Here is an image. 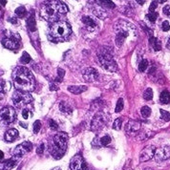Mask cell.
<instances>
[{
    "mask_svg": "<svg viewBox=\"0 0 170 170\" xmlns=\"http://www.w3.org/2000/svg\"><path fill=\"white\" fill-rule=\"evenodd\" d=\"M68 13V8L59 0H52L43 3L40 8V15L42 18L51 23L57 22L61 15Z\"/></svg>",
    "mask_w": 170,
    "mask_h": 170,
    "instance_id": "1",
    "label": "cell"
},
{
    "mask_svg": "<svg viewBox=\"0 0 170 170\" xmlns=\"http://www.w3.org/2000/svg\"><path fill=\"white\" fill-rule=\"evenodd\" d=\"M11 77H13L14 84L17 90L31 92L34 89L35 81L34 76L31 73V71L26 67H16L11 74Z\"/></svg>",
    "mask_w": 170,
    "mask_h": 170,
    "instance_id": "2",
    "label": "cell"
},
{
    "mask_svg": "<svg viewBox=\"0 0 170 170\" xmlns=\"http://www.w3.org/2000/svg\"><path fill=\"white\" fill-rule=\"evenodd\" d=\"M67 142H68V135L66 133L59 132L54 136L51 153L56 160H59L63 156L67 147Z\"/></svg>",
    "mask_w": 170,
    "mask_h": 170,
    "instance_id": "3",
    "label": "cell"
},
{
    "mask_svg": "<svg viewBox=\"0 0 170 170\" xmlns=\"http://www.w3.org/2000/svg\"><path fill=\"white\" fill-rule=\"evenodd\" d=\"M71 34V27L65 21H57L52 24L50 29V34L54 38L65 39Z\"/></svg>",
    "mask_w": 170,
    "mask_h": 170,
    "instance_id": "4",
    "label": "cell"
},
{
    "mask_svg": "<svg viewBox=\"0 0 170 170\" xmlns=\"http://www.w3.org/2000/svg\"><path fill=\"white\" fill-rule=\"evenodd\" d=\"M33 100L31 95L28 92L21 90H16L13 95V102L15 107L17 108H22L25 105L29 104Z\"/></svg>",
    "mask_w": 170,
    "mask_h": 170,
    "instance_id": "5",
    "label": "cell"
},
{
    "mask_svg": "<svg viewBox=\"0 0 170 170\" xmlns=\"http://www.w3.org/2000/svg\"><path fill=\"white\" fill-rule=\"evenodd\" d=\"M98 60H100V65L103 67L105 70L109 71V72H116L118 70V65L116 61L114 60L111 54L109 52H104L101 54H98Z\"/></svg>",
    "mask_w": 170,
    "mask_h": 170,
    "instance_id": "6",
    "label": "cell"
},
{
    "mask_svg": "<svg viewBox=\"0 0 170 170\" xmlns=\"http://www.w3.org/2000/svg\"><path fill=\"white\" fill-rule=\"evenodd\" d=\"M20 43V37L18 34L11 33V32L6 31L4 33V37H2V44L8 49L14 50L17 49Z\"/></svg>",
    "mask_w": 170,
    "mask_h": 170,
    "instance_id": "7",
    "label": "cell"
},
{
    "mask_svg": "<svg viewBox=\"0 0 170 170\" xmlns=\"http://www.w3.org/2000/svg\"><path fill=\"white\" fill-rule=\"evenodd\" d=\"M0 118L1 122L5 125H9L11 122H14L15 120V111L11 107H6L2 108L0 112Z\"/></svg>",
    "mask_w": 170,
    "mask_h": 170,
    "instance_id": "8",
    "label": "cell"
},
{
    "mask_svg": "<svg viewBox=\"0 0 170 170\" xmlns=\"http://www.w3.org/2000/svg\"><path fill=\"white\" fill-rule=\"evenodd\" d=\"M106 124V117L104 114L100 113L97 114L94 117L91 124V130L94 132H100V130L102 129Z\"/></svg>",
    "mask_w": 170,
    "mask_h": 170,
    "instance_id": "9",
    "label": "cell"
},
{
    "mask_svg": "<svg viewBox=\"0 0 170 170\" xmlns=\"http://www.w3.org/2000/svg\"><path fill=\"white\" fill-rule=\"evenodd\" d=\"M70 169L71 170H88V166H87L83 157H82L80 154H77V155H76L71 160Z\"/></svg>",
    "mask_w": 170,
    "mask_h": 170,
    "instance_id": "10",
    "label": "cell"
},
{
    "mask_svg": "<svg viewBox=\"0 0 170 170\" xmlns=\"http://www.w3.org/2000/svg\"><path fill=\"white\" fill-rule=\"evenodd\" d=\"M32 150H33V144H32L30 141H24V142H22L21 144L17 145L16 148L14 149V157L16 158L18 160L19 158H21L24 154L31 152Z\"/></svg>",
    "mask_w": 170,
    "mask_h": 170,
    "instance_id": "11",
    "label": "cell"
},
{
    "mask_svg": "<svg viewBox=\"0 0 170 170\" xmlns=\"http://www.w3.org/2000/svg\"><path fill=\"white\" fill-rule=\"evenodd\" d=\"M156 161H164L170 158V146H163L155 150L154 154Z\"/></svg>",
    "mask_w": 170,
    "mask_h": 170,
    "instance_id": "12",
    "label": "cell"
},
{
    "mask_svg": "<svg viewBox=\"0 0 170 170\" xmlns=\"http://www.w3.org/2000/svg\"><path fill=\"white\" fill-rule=\"evenodd\" d=\"M141 130V123L136 121L130 120L125 125V132L129 136H135L137 135Z\"/></svg>",
    "mask_w": 170,
    "mask_h": 170,
    "instance_id": "13",
    "label": "cell"
},
{
    "mask_svg": "<svg viewBox=\"0 0 170 170\" xmlns=\"http://www.w3.org/2000/svg\"><path fill=\"white\" fill-rule=\"evenodd\" d=\"M155 150L156 149L154 148V146H146L141 152L140 161L143 163V161H147L149 160H151L154 157V154H155Z\"/></svg>",
    "mask_w": 170,
    "mask_h": 170,
    "instance_id": "14",
    "label": "cell"
},
{
    "mask_svg": "<svg viewBox=\"0 0 170 170\" xmlns=\"http://www.w3.org/2000/svg\"><path fill=\"white\" fill-rule=\"evenodd\" d=\"M83 77L84 80L88 81V82H94L98 80V71H96L94 68H91V67H88L86 68L83 72Z\"/></svg>",
    "mask_w": 170,
    "mask_h": 170,
    "instance_id": "15",
    "label": "cell"
},
{
    "mask_svg": "<svg viewBox=\"0 0 170 170\" xmlns=\"http://www.w3.org/2000/svg\"><path fill=\"white\" fill-rule=\"evenodd\" d=\"M18 135H19V133L16 129H14V128L9 129L5 133V135H4V140L8 142H11V141H15V139L18 137Z\"/></svg>",
    "mask_w": 170,
    "mask_h": 170,
    "instance_id": "16",
    "label": "cell"
},
{
    "mask_svg": "<svg viewBox=\"0 0 170 170\" xmlns=\"http://www.w3.org/2000/svg\"><path fill=\"white\" fill-rule=\"evenodd\" d=\"M81 21L87 28H88L89 31H94L97 28V22L95 21L93 18H91L90 16H85L84 15V16H82Z\"/></svg>",
    "mask_w": 170,
    "mask_h": 170,
    "instance_id": "17",
    "label": "cell"
},
{
    "mask_svg": "<svg viewBox=\"0 0 170 170\" xmlns=\"http://www.w3.org/2000/svg\"><path fill=\"white\" fill-rule=\"evenodd\" d=\"M127 35H128L127 31H125V30L118 31L117 32V37H116V44L118 47L121 46L122 44H123V42L126 39V37H127Z\"/></svg>",
    "mask_w": 170,
    "mask_h": 170,
    "instance_id": "18",
    "label": "cell"
},
{
    "mask_svg": "<svg viewBox=\"0 0 170 170\" xmlns=\"http://www.w3.org/2000/svg\"><path fill=\"white\" fill-rule=\"evenodd\" d=\"M16 161H17L16 158L13 157V158H11V159L5 161L4 163L2 161V164H1V169H2V170H11V168L14 167L15 164H16Z\"/></svg>",
    "mask_w": 170,
    "mask_h": 170,
    "instance_id": "19",
    "label": "cell"
},
{
    "mask_svg": "<svg viewBox=\"0 0 170 170\" xmlns=\"http://www.w3.org/2000/svg\"><path fill=\"white\" fill-rule=\"evenodd\" d=\"M68 90H69V92L73 93L75 95H78V94H81V93L85 92V91L87 90V86H84V85H73V86H69Z\"/></svg>",
    "mask_w": 170,
    "mask_h": 170,
    "instance_id": "20",
    "label": "cell"
},
{
    "mask_svg": "<svg viewBox=\"0 0 170 170\" xmlns=\"http://www.w3.org/2000/svg\"><path fill=\"white\" fill-rule=\"evenodd\" d=\"M96 2L98 5H100L101 8H104V9H114L116 7L111 0H96Z\"/></svg>",
    "mask_w": 170,
    "mask_h": 170,
    "instance_id": "21",
    "label": "cell"
},
{
    "mask_svg": "<svg viewBox=\"0 0 170 170\" xmlns=\"http://www.w3.org/2000/svg\"><path fill=\"white\" fill-rule=\"evenodd\" d=\"M59 110L62 112V113H65V114H71L73 112V108L71 107V105H69L68 102L66 101H61L59 103Z\"/></svg>",
    "mask_w": 170,
    "mask_h": 170,
    "instance_id": "22",
    "label": "cell"
},
{
    "mask_svg": "<svg viewBox=\"0 0 170 170\" xmlns=\"http://www.w3.org/2000/svg\"><path fill=\"white\" fill-rule=\"evenodd\" d=\"M149 42H150V44L152 45L153 49L155 51H160L161 49V43L158 38H155L153 37H149Z\"/></svg>",
    "mask_w": 170,
    "mask_h": 170,
    "instance_id": "23",
    "label": "cell"
},
{
    "mask_svg": "<svg viewBox=\"0 0 170 170\" xmlns=\"http://www.w3.org/2000/svg\"><path fill=\"white\" fill-rule=\"evenodd\" d=\"M160 100L163 104H168L170 102V93L168 91H163L160 96Z\"/></svg>",
    "mask_w": 170,
    "mask_h": 170,
    "instance_id": "24",
    "label": "cell"
},
{
    "mask_svg": "<svg viewBox=\"0 0 170 170\" xmlns=\"http://www.w3.org/2000/svg\"><path fill=\"white\" fill-rule=\"evenodd\" d=\"M27 26H28V28L31 32L35 31V19H34V16L33 14H32L29 16V18L27 19Z\"/></svg>",
    "mask_w": 170,
    "mask_h": 170,
    "instance_id": "25",
    "label": "cell"
},
{
    "mask_svg": "<svg viewBox=\"0 0 170 170\" xmlns=\"http://www.w3.org/2000/svg\"><path fill=\"white\" fill-rule=\"evenodd\" d=\"M31 60H32V57L28 53L24 52L22 54V57L20 58V62L22 63V64H27V63H29Z\"/></svg>",
    "mask_w": 170,
    "mask_h": 170,
    "instance_id": "26",
    "label": "cell"
},
{
    "mask_svg": "<svg viewBox=\"0 0 170 170\" xmlns=\"http://www.w3.org/2000/svg\"><path fill=\"white\" fill-rule=\"evenodd\" d=\"M143 98L145 100H150L153 98V91L151 88H147L143 93Z\"/></svg>",
    "mask_w": 170,
    "mask_h": 170,
    "instance_id": "27",
    "label": "cell"
},
{
    "mask_svg": "<svg viewBox=\"0 0 170 170\" xmlns=\"http://www.w3.org/2000/svg\"><path fill=\"white\" fill-rule=\"evenodd\" d=\"M141 114L143 118H148L150 115H151V109H150L148 106H143L141 109Z\"/></svg>",
    "mask_w": 170,
    "mask_h": 170,
    "instance_id": "28",
    "label": "cell"
},
{
    "mask_svg": "<svg viewBox=\"0 0 170 170\" xmlns=\"http://www.w3.org/2000/svg\"><path fill=\"white\" fill-rule=\"evenodd\" d=\"M26 9H25V7H23V6H20V7H18L16 10H15V14L17 15V16L19 17H23V16H25L26 15Z\"/></svg>",
    "mask_w": 170,
    "mask_h": 170,
    "instance_id": "29",
    "label": "cell"
},
{
    "mask_svg": "<svg viewBox=\"0 0 170 170\" xmlns=\"http://www.w3.org/2000/svg\"><path fill=\"white\" fill-rule=\"evenodd\" d=\"M124 106V102L122 98H118V100L117 101V105H116V109H115V112L116 113H120L122 109H123Z\"/></svg>",
    "mask_w": 170,
    "mask_h": 170,
    "instance_id": "30",
    "label": "cell"
},
{
    "mask_svg": "<svg viewBox=\"0 0 170 170\" xmlns=\"http://www.w3.org/2000/svg\"><path fill=\"white\" fill-rule=\"evenodd\" d=\"M146 16H147V18L151 22H155L157 20L158 16H159V14H158L157 11H150V13L146 15Z\"/></svg>",
    "mask_w": 170,
    "mask_h": 170,
    "instance_id": "31",
    "label": "cell"
},
{
    "mask_svg": "<svg viewBox=\"0 0 170 170\" xmlns=\"http://www.w3.org/2000/svg\"><path fill=\"white\" fill-rule=\"evenodd\" d=\"M161 120H164V121H170V114L167 111H164V110L161 109Z\"/></svg>",
    "mask_w": 170,
    "mask_h": 170,
    "instance_id": "32",
    "label": "cell"
},
{
    "mask_svg": "<svg viewBox=\"0 0 170 170\" xmlns=\"http://www.w3.org/2000/svg\"><path fill=\"white\" fill-rule=\"evenodd\" d=\"M148 67V61L146 60V59H143V60H141L139 64V70L141 72H144V71L147 69Z\"/></svg>",
    "mask_w": 170,
    "mask_h": 170,
    "instance_id": "33",
    "label": "cell"
},
{
    "mask_svg": "<svg viewBox=\"0 0 170 170\" xmlns=\"http://www.w3.org/2000/svg\"><path fill=\"white\" fill-rule=\"evenodd\" d=\"M121 124H122V118H117L116 121H114V124H113V128L115 130H120L121 128Z\"/></svg>",
    "mask_w": 170,
    "mask_h": 170,
    "instance_id": "34",
    "label": "cell"
},
{
    "mask_svg": "<svg viewBox=\"0 0 170 170\" xmlns=\"http://www.w3.org/2000/svg\"><path fill=\"white\" fill-rule=\"evenodd\" d=\"M110 142H111V138H110L109 136H103L100 139V143L102 144V145H108Z\"/></svg>",
    "mask_w": 170,
    "mask_h": 170,
    "instance_id": "35",
    "label": "cell"
},
{
    "mask_svg": "<svg viewBox=\"0 0 170 170\" xmlns=\"http://www.w3.org/2000/svg\"><path fill=\"white\" fill-rule=\"evenodd\" d=\"M40 128H41L40 121H35L34 123V133L37 134L39 131H40Z\"/></svg>",
    "mask_w": 170,
    "mask_h": 170,
    "instance_id": "36",
    "label": "cell"
},
{
    "mask_svg": "<svg viewBox=\"0 0 170 170\" xmlns=\"http://www.w3.org/2000/svg\"><path fill=\"white\" fill-rule=\"evenodd\" d=\"M161 29L164 32H168L170 30V25L168 21H164L161 23Z\"/></svg>",
    "mask_w": 170,
    "mask_h": 170,
    "instance_id": "37",
    "label": "cell"
},
{
    "mask_svg": "<svg viewBox=\"0 0 170 170\" xmlns=\"http://www.w3.org/2000/svg\"><path fill=\"white\" fill-rule=\"evenodd\" d=\"M49 125H50V128L52 129V130H57L58 128L57 123L54 120H50L49 121Z\"/></svg>",
    "mask_w": 170,
    "mask_h": 170,
    "instance_id": "38",
    "label": "cell"
},
{
    "mask_svg": "<svg viewBox=\"0 0 170 170\" xmlns=\"http://www.w3.org/2000/svg\"><path fill=\"white\" fill-rule=\"evenodd\" d=\"M158 8V3L157 1H152V3L149 6V11H155V10Z\"/></svg>",
    "mask_w": 170,
    "mask_h": 170,
    "instance_id": "39",
    "label": "cell"
},
{
    "mask_svg": "<svg viewBox=\"0 0 170 170\" xmlns=\"http://www.w3.org/2000/svg\"><path fill=\"white\" fill-rule=\"evenodd\" d=\"M43 151H44V144L40 143V144L38 145L37 149V153L38 154V155H41V154L43 153Z\"/></svg>",
    "mask_w": 170,
    "mask_h": 170,
    "instance_id": "40",
    "label": "cell"
},
{
    "mask_svg": "<svg viewBox=\"0 0 170 170\" xmlns=\"http://www.w3.org/2000/svg\"><path fill=\"white\" fill-rule=\"evenodd\" d=\"M163 11H164V14L165 15H170V6L169 5H166L165 7H164V9H163Z\"/></svg>",
    "mask_w": 170,
    "mask_h": 170,
    "instance_id": "41",
    "label": "cell"
},
{
    "mask_svg": "<svg viewBox=\"0 0 170 170\" xmlns=\"http://www.w3.org/2000/svg\"><path fill=\"white\" fill-rule=\"evenodd\" d=\"M57 74H58V77L62 78L63 77H64V75H65V71L64 70H62L61 68H58L57 69Z\"/></svg>",
    "mask_w": 170,
    "mask_h": 170,
    "instance_id": "42",
    "label": "cell"
},
{
    "mask_svg": "<svg viewBox=\"0 0 170 170\" xmlns=\"http://www.w3.org/2000/svg\"><path fill=\"white\" fill-rule=\"evenodd\" d=\"M22 116H23V118H25V120H27V118H29V110L28 109H24L22 111Z\"/></svg>",
    "mask_w": 170,
    "mask_h": 170,
    "instance_id": "43",
    "label": "cell"
},
{
    "mask_svg": "<svg viewBox=\"0 0 170 170\" xmlns=\"http://www.w3.org/2000/svg\"><path fill=\"white\" fill-rule=\"evenodd\" d=\"M50 90H51V91H55V90L57 91V90H58V87H57V86H56L55 84H52V85L50 86Z\"/></svg>",
    "mask_w": 170,
    "mask_h": 170,
    "instance_id": "44",
    "label": "cell"
},
{
    "mask_svg": "<svg viewBox=\"0 0 170 170\" xmlns=\"http://www.w3.org/2000/svg\"><path fill=\"white\" fill-rule=\"evenodd\" d=\"M9 21H10V22H13L14 24H16V23H17L16 18H15V17H11V18H10V19H9Z\"/></svg>",
    "mask_w": 170,
    "mask_h": 170,
    "instance_id": "45",
    "label": "cell"
},
{
    "mask_svg": "<svg viewBox=\"0 0 170 170\" xmlns=\"http://www.w3.org/2000/svg\"><path fill=\"white\" fill-rule=\"evenodd\" d=\"M137 3L138 4H140V5H143L144 2H145V0H136Z\"/></svg>",
    "mask_w": 170,
    "mask_h": 170,
    "instance_id": "46",
    "label": "cell"
},
{
    "mask_svg": "<svg viewBox=\"0 0 170 170\" xmlns=\"http://www.w3.org/2000/svg\"><path fill=\"white\" fill-rule=\"evenodd\" d=\"M19 124H20V125L22 126V127H24V128H27V127H28V125H27V124H24V122H19Z\"/></svg>",
    "mask_w": 170,
    "mask_h": 170,
    "instance_id": "47",
    "label": "cell"
},
{
    "mask_svg": "<svg viewBox=\"0 0 170 170\" xmlns=\"http://www.w3.org/2000/svg\"><path fill=\"white\" fill-rule=\"evenodd\" d=\"M6 3H7V0H1V5L4 7L6 5Z\"/></svg>",
    "mask_w": 170,
    "mask_h": 170,
    "instance_id": "48",
    "label": "cell"
},
{
    "mask_svg": "<svg viewBox=\"0 0 170 170\" xmlns=\"http://www.w3.org/2000/svg\"><path fill=\"white\" fill-rule=\"evenodd\" d=\"M0 154H1V155H0V160L3 161V158H4V153H3V151L0 152Z\"/></svg>",
    "mask_w": 170,
    "mask_h": 170,
    "instance_id": "49",
    "label": "cell"
},
{
    "mask_svg": "<svg viewBox=\"0 0 170 170\" xmlns=\"http://www.w3.org/2000/svg\"><path fill=\"white\" fill-rule=\"evenodd\" d=\"M167 46L170 47V38H169V40H168V43H167Z\"/></svg>",
    "mask_w": 170,
    "mask_h": 170,
    "instance_id": "50",
    "label": "cell"
},
{
    "mask_svg": "<svg viewBox=\"0 0 170 170\" xmlns=\"http://www.w3.org/2000/svg\"><path fill=\"white\" fill-rule=\"evenodd\" d=\"M159 1H160V2H165L166 0H159Z\"/></svg>",
    "mask_w": 170,
    "mask_h": 170,
    "instance_id": "51",
    "label": "cell"
},
{
    "mask_svg": "<svg viewBox=\"0 0 170 170\" xmlns=\"http://www.w3.org/2000/svg\"><path fill=\"white\" fill-rule=\"evenodd\" d=\"M53 170H60L59 168H55V169H53Z\"/></svg>",
    "mask_w": 170,
    "mask_h": 170,
    "instance_id": "52",
    "label": "cell"
}]
</instances>
